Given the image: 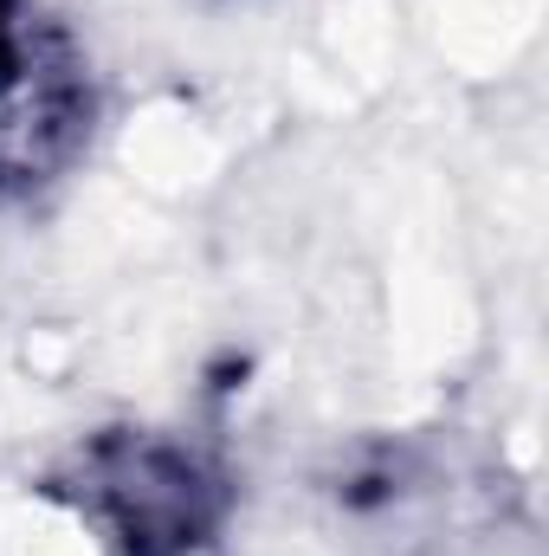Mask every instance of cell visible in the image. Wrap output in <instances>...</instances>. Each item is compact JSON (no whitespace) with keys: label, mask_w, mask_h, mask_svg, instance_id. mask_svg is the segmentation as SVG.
Instances as JSON below:
<instances>
[{"label":"cell","mask_w":549,"mask_h":556,"mask_svg":"<svg viewBox=\"0 0 549 556\" xmlns=\"http://www.w3.org/2000/svg\"><path fill=\"white\" fill-rule=\"evenodd\" d=\"M104 498L117 505V525L130 544L149 538H188L201 531V498H207V479L194 472V459L168 453V446H130L111 472H104Z\"/></svg>","instance_id":"cell-1"}]
</instances>
